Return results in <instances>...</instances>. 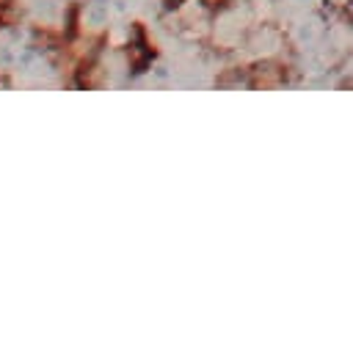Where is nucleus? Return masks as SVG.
<instances>
[{
    "instance_id": "f257e3e1",
    "label": "nucleus",
    "mask_w": 353,
    "mask_h": 350,
    "mask_svg": "<svg viewBox=\"0 0 353 350\" xmlns=\"http://www.w3.org/2000/svg\"><path fill=\"white\" fill-rule=\"evenodd\" d=\"M99 69H97V55H85V58H80V63H77V69H74V83H77V88H94L97 83H99V74H97Z\"/></svg>"
},
{
    "instance_id": "f03ea898",
    "label": "nucleus",
    "mask_w": 353,
    "mask_h": 350,
    "mask_svg": "<svg viewBox=\"0 0 353 350\" xmlns=\"http://www.w3.org/2000/svg\"><path fill=\"white\" fill-rule=\"evenodd\" d=\"M63 36L66 41H74L80 36V3H69L63 14Z\"/></svg>"
},
{
    "instance_id": "7ed1b4c3",
    "label": "nucleus",
    "mask_w": 353,
    "mask_h": 350,
    "mask_svg": "<svg viewBox=\"0 0 353 350\" xmlns=\"http://www.w3.org/2000/svg\"><path fill=\"white\" fill-rule=\"evenodd\" d=\"M33 39H36V44H41L47 50H61L63 41H66L63 33H55V30H47V28H33Z\"/></svg>"
},
{
    "instance_id": "20e7f679",
    "label": "nucleus",
    "mask_w": 353,
    "mask_h": 350,
    "mask_svg": "<svg viewBox=\"0 0 353 350\" xmlns=\"http://www.w3.org/2000/svg\"><path fill=\"white\" fill-rule=\"evenodd\" d=\"M14 22V0H0V28H8Z\"/></svg>"
},
{
    "instance_id": "39448f33",
    "label": "nucleus",
    "mask_w": 353,
    "mask_h": 350,
    "mask_svg": "<svg viewBox=\"0 0 353 350\" xmlns=\"http://www.w3.org/2000/svg\"><path fill=\"white\" fill-rule=\"evenodd\" d=\"M179 3H182V0H165V6H168V8H174V6H179Z\"/></svg>"
},
{
    "instance_id": "423d86ee",
    "label": "nucleus",
    "mask_w": 353,
    "mask_h": 350,
    "mask_svg": "<svg viewBox=\"0 0 353 350\" xmlns=\"http://www.w3.org/2000/svg\"><path fill=\"white\" fill-rule=\"evenodd\" d=\"M0 80H3V77H0Z\"/></svg>"
}]
</instances>
